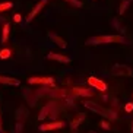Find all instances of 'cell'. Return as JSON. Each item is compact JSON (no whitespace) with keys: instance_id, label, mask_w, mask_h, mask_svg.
I'll return each mask as SVG.
<instances>
[{"instance_id":"14","label":"cell","mask_w":133,"mask_h":133,"mask_svg":"<svg viewBox=\"0 0 133 133\" xmlns=\"http://www.w3.org/2000/svg\"><path fill=\"white\" fill-rule=\"evenodd\" d=\"M9 34H10V24H4L3 29H2V44H6L9 38Z\"/></svg>"},{"instance_id":"6","label":"cell","mask_w":133,"mask_h":133,"mask_svg":"<svg viewBox=\"0 0 133 133\" xmlns=\"http://www.w3.org/2000/svg\"><path fill=\"white\" fill-rule=\"evenodd\" d=\"M111 72L114 76H132L133 75L132 69L129 66H124V64H114Z\"/></svg>"},{"instance_id":"25","label":"cell","mask_w":133,"mask_h":133,"mask_svg":"<svg viewBox=\"0 0 133 133\" xmlns=\"http://www.w3.org/2000/svg\"><path fill=\"white\" fill-rule=\"evenodd\" d=\"M0 133H2V111H0Z\"/></svg>"},{"instance_id":"26","label":"cell","mask_w":133,"mask_h":133,"mask_svg":"<svg viewBox=\"0 0 133 133\" xmlns=\"http://www.w3.org/2000/svg\"><path fill=\"white\" fill-rule=\"evenodd\" d=\"M132 133H133V120H132Z\"/></svg>"},{"instance_id":"9","label":"cell","mask_w":133,"mask_h":133,"mask_svg":"<svg viewBox=\"0 0 133 133\" xmlns=\"http://www.w3.org/2000/svg\"><path fill=\"white\" fill-rule=\"evenodd\" d=\"M72 94L73 95H78V97H86V98H89V97H94V91H91V89H88V88H72Z\"/></svg>"},{"instance_id":"27","label":"cell","mask_w":133,"mask_h":133,"mask_svg":"<svg viewBox=\"0 0 133 133\" xmlns=\"http://www.w3.org/2000/svg\"><path fill=\"white\" fill-rule=\"evenodd\" d=\"M89 133H97V132H89Z\"/></svg>"},{"instance_id":"4","label":"cell","mask_w":133,"mask_h":133,"mask_svg":"<svg viewBox=\"0 0 133 133\" xmlns=\"http://www.w3.org/2000/svg\"><path fill=\"white\" fill-rule=\"evenodd\" d=\"M28 83L31 85H54V78L53 76H34L28 79Z\"/></svg>"},{"instance_id":"19","label":"cell","mask_w":133,"mask_h":133,"mask_svg":"<svg viewBox=\"0 0 133 133\" xmlns=\"http://www.w3.org/2000/svg\"><path fill=\"white\" fill-rule=\"evenodd\" d=\"M13 8V3L12 2H3V3H0V13L2 12H6L9 9Z\"/></svg>"},{"instance_id":"18","label":"cell","mask_w":133,"mask_h":133,"mask_svg":"<svg viewBox=\"0 0 133 133\" xmlns=\"http://www.w3.org/2000/svg\"><path fill=\"white\" fill-rule=\"evenodd\" d=\"M111 25H113L114 28H117V29L121 32V34H124V32H126V29L121 26V24H120V19H117V18H114V19L111 21Z\"/></svg>"},{"instance_id":"10","label":"cell","mask_w":133,"mask_h":133,"mask_svg":"<svg viewBox=\"0 0 133 133\" xmlns=\"http://www.w3.org/2000/svg\"><path fill=\"white\" fill-rule=\"evenodd\" d=\"M48 38H50L54 44H57L60 48H67V43H66V41H64V39H63L60 35L54 34V32H48Z\"/></svg>"},{"instance_id":"28","label":"cell","mask_w":133,"mask_h":133,"mask_svg":"<svg viewBox=\"0 0 133 133\" xmlns=\"http://www.w3.org/2000/svg\"><path fill=\"white\" fill-rule=\"evenodd\" d=\"M2 133H4V132H2Z\"/></svg>"},{"instance_id":"17","label":"cell","mask_w":133,"mask_h":133,"mask_svg":"<svg viewBox=\"0 0 133 133\" xmlns=\"http://www.w3.org/2000/svg\"><path fill=\"white\" fill-rule=\"evenodd\" d=\"M10 57H12V50L10 48H2L0 50V59L2 60L10 59Z\"/></svg>"},{"instance_id":"12","label":"cell","mask_w":133,"mask_h":133,"mask_svg":"<svg viewBox=\"0 0 133 133\" xmlns=\"http://www.w3.org/2000/svg\"><path fill=\"white\" fill-rule=\"evenodd\" d=\"M0 83H3V85H15V86H18L21 82L16 78H9V76L0 75Z\"/></svg>"},{"instance_id":"11","label":"cell","mask_w":133,"mask_h":133,"mask_svg":"<svg viewBox=\"0 0 133 133\" xmlns=\"http://www.w3.org/2000/svg\"><path fill=\"white\" fill-rule=\"evenodd\" d=\"M47 57L50 60H56V62H60V63H70V57H67L64 54H59V53H53V51L48 53Z\"/></svg>"},{"instance_id":"22","label":"cell","mask_w":133,"mask_h":133,"mask_svg":"<svg viewBox=\"0 0 133 133\" xmlns=\"http://www.w3.org/2000/svg\"><path fill=\"white\" fill-rule=\"evenodd\" d=\"M22 129H24V121H18L16 123V133H22Z\"/></svg>"},{"instance_id":"21","label":"cell","mask_w":133,"mask_h":133,"mask_svg":"<svg viewBox=\"0 0 133 133\" xmlns=\"http://www.w3.org/2000/svg\"><path fill=\"white\" fill-rule=\"evenodd\" d=\"M99 126H101L104 130H111V126H110V121L107 120H101L99 121Z\"/></svg>"},{"instance_id":"13","label":"cell","mask_w":133,"mask_h":133,"mask_svg":"<svg viewBox=\"0 0 133 133\" xmlns=\"http://www.w3.org/2000/svg\"><path fill=\"white\" fill-rule=\"evenodd\" d=\"M83 118H85V114H83V113L78 114V116H76V117H75L73 120L70 121V127H72V130H76V129H78V126L83 121Z\"/></svg>"},{"instance_id":"8","label":"cell","mask_w":133,"mask_h":133,"mask_svg":"<svg viewBox=\"0 0 133 133\" xmlns=\"http://www.w3.org/2000/svg\"><path fill=\"white\" fill-rule=\"evenodd\" d=\"M64 127V121H51V123H47V124H41L38 127L39 132H48V130H57Z\"/></svg>"},{"instance_id":"2","label":"cell","mask_w":133,"mask_h":133,"mask_svg":"<svg viewBox=\"0 0 133 133\" xmlns=\"http://www.w3.org/2000/svg\"><path fill=\"white\" fill-rule=\"evenodd\" d=\"M83 105H85L88 110H91L92 113L99 114V116L108 118V120H117V114H116V111L113 113V111L108 110V108H102L99 104H97V102H94V101H85L83 102Z\"/></svg>"},{"instance_id":"15","label":"cell","mask_w":133,"mask_h":133,"mask_svg":"<svg viewBox=\"0 0 133 133\" xmlns=\"http://www.w3.org/2000/svg\"><path fill=\"white\" fill-rule=\"evenodd\" d=\"M28 117V111H26V108H24V107H21V108H18L16 110V120L18 121H24L25 118Z\"/></svg>"},{"instance_id":"3","label":"cell","mask_w":133,"mask_h":133,"mask_svg":"<svg viewBox=\"0 0 133 133\" xmlns=\"http://www.w3.org/2000/svg\"><path fill=\"white\" fill-rule=\"evenodd\" d=\"M59 111H60V110L57 108V102H56V101H50L47 105L41 110V113L38 114V120L41 121V120H44V118H47V117L56 118L60 114Z\"/></svg>"},{"instance_id":"23","label":"cell","mask_w":133,"mask_h":133,"mask_svg":"<svg viewBox=\"0 0 133 133\" xmlns=\"http://www.w3.org/2000/svg\"><path fill=\"white\" fill-rule=\"evenodd\" d=\"M124 110H126V113H132L133 111V102H127L124 105Z\"/></svg>"},{"instance_id":"24","label":"cell","mask_w":133,"mask_h":133,"mask_svg":"<svg viewBox=\"0 0 133 133\" xmlns=\"http://www.w3.org/2000/svg\"><path fill=\"white\" fill-rule=\"evenodd\" d=\"M13 21H15L16 24H19L21 21H22V16H21L19 13H16V15H13Z\"/></svg>"},{"instance_id":"16","label":"cell","mask_w":133,"mask_h":133,"mask_svg":"<svg viewBox=\"0 0 133 133\" xmlns=\"http://www.w3.org/2000/svg\"><path fill=\"white\" fill-rule=\"evenodd\" d=\"M133 0H121V3H120V9H118V13L120 15H124V12L129 9L130 3H132Z\"/></svg>"},{"instance_id":"7","label":"cell","mask_w":133,"mask_h":133,"mask_svg":"<svg viewBox=\"0 0 133 133\" xmlns=\"http://www.w3.org/2000/svg\"><path fill=\"white\" fill-rule=\"evenodd\" d=\"M45 4H47V0H39L38 3L35 4V8L32 9V10H31L29 13H28L26 19H25V21H26V24H29V22H31V21L34 19V18H35V16L38 15L39 12H41V9H43L44 6H45Z\"/></svg>"},{"instance_id":"20","label":"cell","mask_w":133,"mask_h":133,"mask_svg":"<svg viewBox=\"0 0 133 133\" xmlns=\"http://www.w3.org/2000/svg\"><path fill=\"white\" fill-rule=\"evenodd\" d=\"M66 2H67L69 4H70L72 8H76V9H81V8L83 6L81 0H66Z\"/></svg>"},{"instance_id":"5","label":"cell","mask_w":133,"mask_h":133,"mask_svg":"<svg viewBox=\"0 0 133 133\" xmlns=\"http://www.w3.org/2000/svg\"><path fill=\"white\" fill-rule=\"evenodd\" d=\"M88 83L91 85L92 89H97V91H99V92H105V91L108 89L107 83L104 82V81H101V79L95 78V76H91V78L88 79Z\"/></svg>"},{"instance_id":"1","label":"cell","mask_w":133,"mask_h":133,"mask_svg":"<svg viewBox=\"0 0 133 133\" xmlns=\"http://www.w3.org/2000/svg\"><path fill=\"white\" fill-rule=\"evenodd\" d=\"M124 44L126 38L123 35H95L86 39V45H99V44Z\"/></svg>"}]
</instances>
